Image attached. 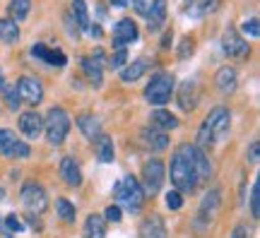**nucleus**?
Listing matches in <instances>:
<instances>
[{"instance_id":"nucleus-1","label":"nucleus","mask_w":260,"mask_h":238,"mask_svg":"<svg viewBox=\"0 0 260 238\" xmlns=\"http://www.w3.org/2000/svg\"><path fill=\"white\" fill-rule=\"evenodd\" d=\"M193 149L195 145H181L176 154L171 156V183L178 192H193L198 183V174H195V161H193Z\"/></svg>"},{"instance_id":"nucleus-2","label":"nucleus","mask_w":260,"mask_h":238,"mask_svg":"<svg viewBox=\"0 0 260 238\" xmlns=\"http://www.w3.org/2000/svg\"><path fill=\"white\" fill-rule=\"evenodd\" d=\"M229 111L224 106H214L210 111V116L205 118V123L200 125V132H198V149H205L212 142H219V140L226 138L229 132Z\"/></svg>"},{"instance_id":"nucleus-3","label":"nucleus","mask_w":260,"mask_h":238,"mask_svg":"<svg viewBox=\"0 0 260 238\" xmlns=\"http://www.w3.org/2000/svg\"><path fill=\"white\" fill-rule=\"evenodd\" d=\"M113 205L118 207H125L128 212H140L142 207V200H145V192H142V185L138 183L135 176H125L121 178L116 188H113Z\"/></svg>"},{"instance_id":"nucleus-4","label":"nucleus","mask_w":260,"mask_h":238,"mask_svg":"<svg viewBox=\"0 0 260 238\" xmlns=\"http://www.w3.org/2000/svg\"><path fill=\"white\" fill-rule=\"evenodd\" d=\"M44 130H46V138L51 145H60L68 132H70V118L63 109H51L46 113V120H44Z\"/></svg>"},{"instance_id":"nucleus-5","label":"nucleus","mask_w":260,"mask_h":238,"mask_svg":"<svg viewBox=\"0 0 260 238\" xmlns=\"http://www.w3.org/2000/svg\"><path fill=\"white\" fill-rule=\"evenodd\" d=\"M171 92H174V77L169 73H157L152 75L147 89H145V99L154 106H161L171 99Z\"/></svg>"},{"instance_id":"nucleus-6","label":"nucleus","mask_w":260,"mask_h":238,"mask_svg":"<svg viewBox=\"0 0 260 238\" xmlns=\"http://www.w3.org/2000/svg\"><path fill=\"white\" fill-rule=\"evenodd\" d=\"M22 202L31 214H41V212L48 207V197H46V190L37 183H24L22 185Z\"/></svg>"},{"instance_id":"nucleus-7","label":"nucleus","mask_w":260,"mask_h":238,"mask_svg":"<svg viewBox=\"0 0 260 238\" xmlns=\"http://www.w3.org/2000/svg\"><path fill=\"white\" fill-rule=\"evenodd\" d=\"M142 183H145V190L142 192H149V195H157L161 183H164V164L159 159H152L145 164L142 168Z\"/></svg>"},{"instance_id":"nucleus-8","label":"nucleus","mask_w":260,"mask_h":238,"mask_svg":"<svg viewBox=\"0 0 260 238\" xmlns=\"http://www.w3.org/2000/svg\"><path fill=\"white\" fill-rule=\"evenodd\" d=\"M17 94L19 99L29 101V104H39L41 101V96H44V89H41V82H39L37 77H29V75H24V77H19L17 80Z\"/></svg>"},{"instance_id":"nucleus-9","label":"nucleus","mask_w":260,"mask_h":238,"mask_svg":"<svg viewBox=\"0 0 260 238\" xmlns=\"http://www.w3.org/2000/svg\"><path fill=\"white\" fill-rule=\"evenodd\" d=\"M138 41V27L133 19H121L113 27V48H125L128 44Z\"/></svg>"},{"instance_id":"nucleus-10","label":"nucleus","mask_w":260,"mask_h":238,"mask_svg":"<svg viewBox=\"0 0 260 238\" xmlns=\"http://www.w3.org/2000/svg\"><path fill=\"white\" fill-rule=\"evenodd\" d=\"M31 55L48 65H56V67H63V65L68 63V58H65V53L60 48H51V46H46V44H34V46H31Z\"/></svg>"},{"instance_id":"nucleus-11","label":"nucleus","mask_w":260,"mask_h":238,"mask_svg":"<svg viewBox=\"0 0 260 238\" xmlns=\"http://www.w3.org/2000/svg\"><path fill=\"white\" fill-rule=\"evenodd\" d=\"M222 48H224V53L226 55H232V58H246L248 55V44L243 41L236 31H226L222 37Z\"/></svg>"},{"instance_id":"nucleus-12","label":"nucleus","mask_w":260,"mask_h":238,"mask_svg":"<svg viewBox=\"0 0 260 238\" xmlns=\"http://www.w3.org/2000/svg\"><path fill=\"white\" fill-rule=\"evenodd\" d=\"M198 96H200V92H198V82L195 80H186L178 87V106L183 111H193L198 106Z\"/></svg>"},{"instance_id":"nucleus-13","label":"nucleus","mask_w":260,"mask_h":238,"mask_svg":"<svg viewBox=\"0 0 260 238\" xmlns=\"http://www.w3.org/2000/svg\"><path fill=\"white\" fill-rule=\"evenodd\" d=\"M19 130L27 135V138H39L41 130H44V120L39 116L37 111H27L19 116Z\"/></svg>"},{"instance_id":"nucleus-14","label":"nucleus","mask_w":260,"mask_h":238,"mask_svg":"<svg viewBox=\"0 0 260 238\" xmlns=\"http://www.w3.org/2000/svg\"><path fill=\"white\" fill-rule=\"evenodd\" d=\"M219 200H222V195H219V190H217V188H212V190L205 195L203 207H200V214H198L200 226H205V224L214 217V212H217V207H219Z\"/></svg>"},{"instance_id":"nucleus-15","label":"nucleus","mask_w":260,"mask_h":238,"mask_svg":"<svg viewBox=\"0 0 260 238\" xmlns=\"http://www.w3.org/2000/svg\"><path fill=\"white\" fill-rule=\"evenodd\" d=\"M140 238H167V226L159 214H152L142 221L140 226Z\"/></svg>"},{"instance_id":"nucleus-16","label":"nucleus","mask_w":260,"mask_h":238,"mask_svg":"<svg viewBox=\"0 0 260 238\" xmlns=\"http://www.w3.org/2000/svg\"><path fill=\"white\" fill-rule=\"evenodd\" d=\"M60 176H63V181L70 188H77V185L82 183V171H80V166L75 161L73 156H65L63 161H60Z\"/></svg>"},{"instance_id":"nucleus-17","label":"nucleus","mask_w":260,"mask_h":238,"mask_svg":"<svg viewBox=\"0 0 260 238\" xmlns=\"http://www.w3.org/2000/svg\"><path fill=\"white\" fill-rule=\"evenodd\" d=\"M82 70H84V75H87L89 84L99 87V84H102V51H96L94 58H84Z\"/></svg>"},{"instance_id":"nucleus-18","label":"nucleus","mask_w":260,"mask_h":238,"mask_svg":"<svg viewBox=\"0 0 260 238\" xmlns=\"http://www.w3.org/2000/svg\"><path fill=\"white\" fill-rule=\"evenodd\" d=\"M149 128L159 130V132H167V130H174L178 128V118L171 113V111H164V109H157L152 113V125Z\"/></svg>"},{"instance_id":"nucleus-19","label":"nucleus","mask_w":260,"mask_h":238,"mask_svg":"<svg viewBox=\"0 0 260 238\" xmlns=\"http://www.w3.org/2000/svg\"><path fill=\"white\" fill-rule=\"evenodd\" d=\"M77 128L82 130V135L87 140H96L102 135V125H99V118L92 116V113H82L77 116Z\"/></svg>"},{"instance_id":"nucleus-20","label":"nucleus","mask_w":260,"mask_h":238,"mask_svg":"<svg viewBox=\"0 0 260 238\" xmlns=\"http://www.w3.org/2000/svg\"><path fill=\"white\" fill-rule=\"evenodd\" d=\"M217 5H219V0H188L186 15L193 19H200V17H205V15L214 12Z\"/></svg>"},{"instance_id":"nucleus-21","label":"nucleus","mask_w":260,"mask_h":238,"mask_svg":"<svg viewBox=\"0 0 260 238\" xmlns=\"http://www.w3.org/2000/svg\"><path fill=\"white\" fill-rule=\"evenodd\" d=\"M147 19H149V31H159L164 19H167V0H154Z\"/></svg>"},{"instance_id":"nucleus-22","label":"nucleus","mask_w":260,"mask_h":238,"mask_svg":"<svg viewBox=\"0 0 260 238\" xmlns=\"http://www.w3.org/2000/svg\"><path fill=\"white\" fill-rule=\"evenodd\" d=\"M142 142L149 147V149H164V147L169 145V138H167V132H159V130H154V128H145L142 130Z\"/></svg>"},{"instance_id":"nucleus-23","label":"nucleus","mask_w":260,"mask_h":238,"mask_svg":"<svg viewBox=\"0 0 260 238\" xmlns=\"http://www.w3.org/2000/svg\"><path fill=\"white\" fill-rule=\"evenodd\" d=\"M96 142V156H99V161L102 164H111L113 161V142L109 135H99V138L94 140Z\"/></svg>"},{"instance_id":"nucleus-24","label":"nucleus","mask_w":260,"mask_h":238,"mask_svg":"<svg viewBox=\"0 0 260 238\" xmlns=\"http://www.w3.org/2000/svg\"><path fill=\"white\" fill-rule=\"evenodd\" d=\"M104 233H106L104 219L99 214H89V217H87V224H84V236L87 238H104Z\"/></svg>"},{"instance_id":"nucleus-25","label":"nucleus","mask_w":260,"mask_h":238,"mask_svg":"<svg viewBox=\"0 0 260 238\" xmlns=\"http://www.w3.org/2000/svg\"><path fill=\"white\" fill-rule=\"evenodd\" d=\"M145 70H147V60H135L133 65H125L121 70L123 82H135V80H140V77L145 75Z\"/></svg>"},{"instance_id":"nucleus-26","label":"nucleus","mask_w":260,"mask_h":238,"mask_svg":"<svg viewBox=\"0 0 260 238\" xmlns=\"http://www.w3.org/2000/svg\"><path fill=\"white\" fill-rule=\"evenodd\" d=\"M193 161H195V174H198V178H210L212 166H210V161H207V156H205L203 149H198V147L193 149Z\"/></svg>"},{"instance_id":"nucleus-27","label":"nucleus","mask_w":260,"mask_h":238,"mask_svg":"<svg viewBox=\"0 0 260 238\" xmlns=\"http://www.w3.org/2000/svg\"><path fill=\"white\" fill-rule=\"evenodd\" d=\"M0 39L5 44H12V41L19 39V29L15 19H0Z\"/></svg>"},{"instance_id":"nucleus-28","label":"nucleus","mask_w":260,"mask_h":238,"mask_svg":"<svg viewBox=\"0 0 260 238\" xmlns=\"http://www.w3.org/2000/svg\"><path fill=\"white\" fill-rule=\"evenodd\" d=\"M217 87L222 92H234V87H236V73H234L232 67H222L217 73Z\"/></svg>"},{"instance_id":"nucleus-29","label":"nucleus","mask_w":260,"mask_h":238,"mask_svg":"<svg viewBox=\"0 0 260 238\" xmlns=\"http://www.w3.org/2000/svg\"><path fill=\"white\" fill-rule=\"evenodd\" d=\"M73 17L77 19V27L80 29H89V15H87L84 0H73Z\"/></svg>"},{"instance_id":"nucleus-30","label":"nucleus","mask_w":260,"mask_h":238,"mask_svg":"<svg viewBox=\"0 0 260 238\" xmlns=\"http://www.w3.org/2000/svg\"><path fill=\"white\" fill-rule=\"evenodd\" d=\"M8 10H10V15L15 17V22H22V19L29 15L31 3H29V0H12V3L8 5Z\"/></svg>"},{"instance_id":"nucleus-31","label":"nucleus","mask_w":260,"mask_h":238,"mask_svg":"<svg viewBox=\"0 0 260 238\" xmlns=\"http://www.w3.org/2000/svg\"><path fill=\"white\" fill-rule=\"evenodd\" d=\"M56 212H58V217H60L63 221H68V224H73L75 221V207H73V202L70 200L60 197V200L56 202Z\"/></svg>"},{"instance_id":"nucleus-32","label":"nucleus","mask_w":260,"mask_h":238,"mask_svg":"<svg viewBox=\"0 0 260 238\" xmlns=\"http://www.w3.org/2000/svg\"><path fill=\"white\" fill-rule=\"evenodd\" d=\"M15 145H17V135H15L12 130H0V154L10 156V152H12Z\"/></svg>"},{"instance_id":"nucleus-33","label":"nucleus","mask_w":260,"mask_h":238,"mask_svg":"<svg viewBox=\"0 0 260 238\" xmlns=\"http://www.w3.org/2000/svg\"><path fill=\"white\" fill-rule=\"evenodd\" d=\"M195 51V41L190 37H183L181 39V44H178V58L181 60H186V58H190Z\"/></svg>"},{"instance_id":"nucleus-34","label":"nucleus","mask_w":260,"mask_h":238,"mask_svg":"<svg viewBox=\"0 0 260 238\" xmlns=\"http://www.w3.org/2000/svg\"><path fill=\"white\" fill-rule=\"evenodd\" d=\"M125 63H128V48H116L111 55V60H109V65L111 67H125Z\"/></svg>"},{"instance_id":"nucleus-35","label":"nucleus","mask_w":260,"mask_h":238,"mask_svg":"<svg viewBox=\"0 0 260 238\" xmlns=\"http://www.w3.org/2000/svg\"><path fill=\"white\" fill-rule=\"evenodd\" d=\"M251 214L253 219L260 217V185L253 183V190H251Z\"/></svg>"},{"instance_id":"nucleus-36","label":"nucleus","mask_w":260,"mask_h":238,"mask_svg":"<svg viewBox=\"0 0 260 238\" xmlns=\"http://www.w3.org/2000/svg\"><path fill=\"white\" fill-rule=\"evenodd\" d=\"M167 207L169 210H181L183 207V197L178 190H169L167 192Z\"/></svg>"},{"instance_id":"nucleus-37","label":"nucleus","mask_w":260,"mask_h":238,"mask_svg":"<svg viewBox=\"0 0 260 238\" xmlns=\"http://www.w3.org/2000/svg\"><path fill=\"white\" fill-rule=\"evenodd\" d=\"M152 3H154V0H133V10L138 12L140 17H149Z\"/></svg>"},{"instance_id":"nucleus-38","label":"nucleus","mask_w":260,"mask_h":238,"mask_svg":"<svg viewBox=\"0 0 260 238\" xmlns=\"http://www.w3.org/2000/svg\"><path fill=\"white\" fill-rule=\"evenodd\" d=\"M241 29H243V34H251V37H258V34H260V22H258V17L246 19Z\"/></svg>"},{"instance_id":"nucleus-39","label":"nucleus","mask_w":260,"mask_h":238,"mask_svg":"<svg viewBox=\"0 0 260 238\" xmlns=\"http://www.w3.org/2000/svg\"><path fill=\"white\" fill-rule=\"evenodd\" d=\"M5 101H8V106L12 111L17 109L19 104V94H17V87H5Z\"/></svg>"},{"instance_id":"nucleus-40","label":"nucleus","mask_w":260,"mask_h":238,"mask_svg":"<svg viewBox=\"0 0 260 238\" xmlns=\"http://www.w3.org/2000/svg\"><path fill=\"white\" fill-rule=\"evenodd\" d=\"M5 226H8L10 231H17V233H19V231H22V229H24V224L19 221V217H17V214H10L8 219H5Z\"/></svg>"},{"instance_id":"nucleus-41","label":"nucleus","mask_w":260,"mask_h":238,"mask_svg":"<svg viewBox=\"0 0 260 238\" xmlns=\"http://www.w3.org/2000/svg\"><path fill=\"white\" fill-rule=\"evenodd\" d=\"M121 217H123V212H121V207L118 205H111V207H106V219L109 221H121Z\"/></svg>"},{"instance_id":"nucleus-42","label":"nucleus","mask_w":260,"mask_h":238,"mask_svg":"<svg viewBox=\"0 0 260 238\" xmlns=\"http://www.w3.org/2000/svg\"><path fill=\"white\" fill-rule=\"evenodd\" d=\"M248 159H251V164H258V159H260V145H258V142H253V145H251Z\"/></svg>"},{"instance_id":"nucleus-43","label":"nucleus","mask_w":260,"mask_h":238,"mask_svg":"<svg viewBox=\"0 0 260 238\" xmlns=\"http://www.w3.org/2000/svg\"><path fill=\"white\" fill-rule=\"evenodd\" d=\"M232 238H248V231L243 229V226H236L234 233H232Z\"/></svg>"},{"instance_id":"nucleus-44","label":"nucleus","mask_w":260,"mask_h":238,"mask_svg":"<svg viewBox=\"0 0 260 238\" xmlns=\"http://www.w3.org/2000/svg\"><path fill=\"white\" fill-rule=\"evenodd\" d=\"M111 5H116V8H125L128 5V0H109Z\"/></svg>"},{"instance_id":"nucleus-45","label":"nucleus","mask_w":260,"mask_h":238,"mask_svg":"<svg viewBox=\"0 0 260 238\" xmlns=\"http://www.w3.org/2000/svg\"><path fill=\"white\" fill-rule=\"evenodd\" d=\"M89 31H92V37H96V39L102 37V27H96V24H94V27L89 29Z\"/></svg>"},{"instance_id":"nucleus-46","label":"nucleus","mask_w":260,"mask_h":238,"mask_svg":"<svg viewBox=\"0 0 260 238\" xmlns=\"http://www.w3.org/2000/svg\"><path fill=\"white\" fill-rule=\"evenodd\" d=\"M169 41H171V34H167V37H164V41H161V46L167 48V46H169Z\"/></svg>"},{"instance_id":"nucleus-47","label":"nucleus","mask_w":260,"mask_h":238,"mask_svg":"<svg viewBox=\"0 0 260 238\" xmlns=\"http://www.w3.org/2000/svg\"><path fill=\"white\" fill-rule=\"evenodd\" d=\"M3 197H5V190H3V188H0V200H3Z\"/></svg>"},{"instance_id":"nucleus-48","label":"nucleus","mask_w":260,"mask_h":238,"mask_svg":"<svg viewBox=\"0 0 260 238\" xmlns=\"http://www.w3.org/2000/svg\"><path fill=\"white\" fill-rule=\"evenodd\" d=\"M0 89H3V75H0Z\"/></svg>"},{"instance_id":"nucleus-49","label":"nucleus","mask_w":260,"mask_h":238,"mask_svg":"<svg viewBox=\"0 0 260 238\" xmlns=\"http://www.w3.org/2000/svg\"><path fill=\"white\" fill-rule=\"evenodd\" d=\"M0 226H3V221H0Z\"/></svg>"}]
</instances>
